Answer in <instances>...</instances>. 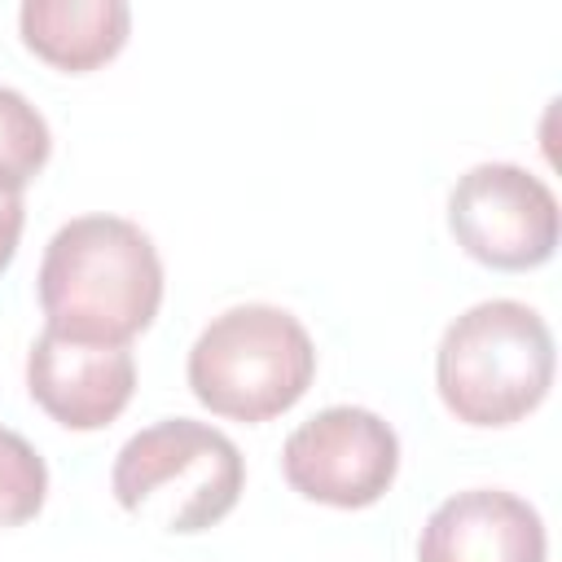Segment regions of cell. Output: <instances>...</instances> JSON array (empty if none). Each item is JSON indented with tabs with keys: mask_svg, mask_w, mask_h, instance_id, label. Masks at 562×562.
Segmentation results:
<instances>
[{
	"mask_svg": "<svg viewBox=\"0 0 562 562\" xmlns=\"http://www.w3.org/2000/svg\"><path fill=\"white\" fill-rule=\"evenodd\" d=\"M48 465L9 426H0V527H22L44 509Z\"/></svg>",
	"mask_w": 562,
	"mask_h": 562,
	"instance_id": "cell-11",
	"label": "cell"
},
{
	"mask_svg": "<svg viewBox=\"0 0 562 562\" xmlns=\"http://www.w3.org/2000/svg\"><path fill=\"white\" fill-rule=\"evenodd\" d=\"M281 474L316 505L364 509L378 505L400 474V435L373 408L334 404L290 430Z\"/></svg>",
	"mask_w": 562,
	"mask_h": 562,
	"instance_id": "cell-6",
	"label": "cell"
},
{
	"mask_svg": "<svg viewBox=\"0 0 562 562\" xmlns=\"http://www.w3.org/2000/svg\"><path fill=\"white\" fill-rule=\"evenodd\" d=\"M241 487L246 461L237 443L193 417H162L136 430L110 470L114 501L176 536H193L228 518Z\"/></svg>",
	"mask_w": 562,
	"mask_h": 562,
	"instance_id": "cell-4",
	"label": "cell"
},
{
	"mask_svg": "<svg viewBox=\"0 0 562 562\" xmlns=\"http://www.w3.org/2000/svg\"><path fill=\"white\" fill-rule=\"evenodd\" d=\"M26 391L57 426L101 430L127 408L136 391V360L127 347L75 342L44 329L26 351Z\"/></svg>",
	"mask_w": 562,
	"mask_h": 562,
	"instance_id": "cell-7",
	"label": "cell"
},
{
	"mask_svg": "<svg viewBox=\"0 0 562 562\" xmlns=\"http://www.w3.org/2000/svg\"><path fill=\"white\" fill-rule=\"evenodd\" d=\"M18 31L40 61L83 75L119 57L132 31V9L127 0H26L18 9Z\"/></svg>",
	"mask_w": 562,
	"mask_h": 562,
	"instance_id": "cell-9",
	"label": "cell"
},
{
	"mask_svg": "<svg viewBox=\"0 0 562 562\" xmlns=\"http://www.w3.org/2000/svg\"><path fill=\"white\" fill-rule=\"evenodd\" d=\"M316 378V347L303 321L272 303L220 312L189 347V391L228 422H268L294 408Z\"/></svg>",
	"mask_w": 562,
	"mask_h": 562,
	"instance_id": "cell-3",
	"label": "cell"
},
{
	"mask_svg": "<svg viewBox=\"0 0 562 562\" xmlns=\"http://www.w3.org/2000/svg\"><path fill=\"white\" fill-rule=\"evenodd\" d=\"M22 224H26L22 193H4V189H0V272H4V268L13 263V255H18Z\"/></svg>",
	"mask_w": 562,
	"mask_h": 562,
	"instance_id": "cell-12",
	"label": "cell"
},
{
	"mask_svg": "<svg viewBox=\"0 0 562 562\" xmlns=\"http://www.w3.org/2000/svg\"><path fill=\"white\" fill-rule=\"evenodd\" d=\"M53 136L44 114L18 92L0 83V189L22 193L48 162Z\"/></svg>",
	"mask_w": 562,
	"mask_h": 562,
	"instance_id": "cell-10",
	"label": "cell"
},
{
	"mask_svg": "<svg viewBox=\"0 0 562 562\" xmlns=\"http://www.w3.org/2000/svg\"><path fill=\"white\" fill-rule=\"evenodd\" d=\"M457 246L496 272H527L553 259L562 211L553 189L518 162H474L448 193Z\"/></svg>",
	"mask_w": 562,
	"mask_h": 562,
	"instance_id": "cell-5",
	"label": "cell"
},
{
	"mask_svg": "<svg viewBox=\"0 0 562 562\" xmlns=\"http://www.w3.org/2000/svg\"><path fill=\"white\" fill-rule=\"evenodd\" d=\"M553 334L518 299L465 307L439 338L435 386L443 408L465 426H514L536 413L553 386Z\"/></svg>",
	"mask_w": 562,
	"mask_h": 562,
	"instance_id": "cell-2",
	"label": "cell"
},
{
	"mask_svg": "<svg viewBox=\"0 0 562 562\" xmlns=\"http://www.w3.org/2000/svg\"><path fill=\"white\" fill-rule=\"evenodd\" d=\"M549 536L536 505L505 487H465L435 505L417 562H544Z\"/></svg>",
	"mask_w": 562,
	"mask_h": 562,
	"instance_id": "cell-8",
	"label": "cell"
},
{
	"mask_svg": "<svg viewBox=\"0 0 562 562\" xmlns=\"http://www.w3.org/2000/svg\"><path fill=\"white\" fill-rule=\"evenodd\" d=\"M35 290L44 329L75 342L127 347L158 316L162 259L154 237L132 220L75 215L48 237Z\"/></svg>",
	"mask_w": 562,
	"mask_h": 562,
	"instance_id": "cell-1",
	"label": "cell"
}]
</instances>
